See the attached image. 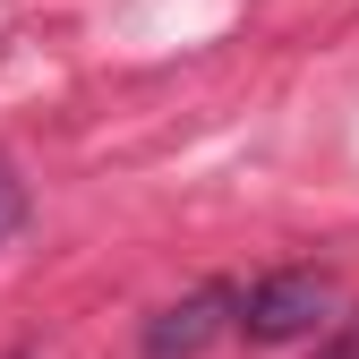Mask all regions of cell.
Listing matches in <instances>:
<instances>
[{
  "label": "cell",
  "mask_w": 359,
  "mask_h": 359,
  "mask_svg": "<svg viewBox=\"0 0 359 359\" xmlns=\"http://www.w3.org/2000/svg\"><path fill=\"white\" fill-rule=\"evenodd\" d=\"M334 317H342V283L325 274V265H283V274L231 291V325L248 342H308Z\"/></svg>",
  "instance_id": "6da1fadb"
},
{
  "label": "cell",
  "mask_w": 359,
  "mask_h": 359,
  "mask_svg": "<svg viewBox=\"0 0 359 359\" xmlns=\"http://www.w3.org/2000/svg\"><path fill=\"white\" fill-rule=\"evenodd\" d=\"M231 325V291L222 283H205V291H189V299H171L163 317L146 325V359H205V342Z\"/></svg>",
  "instance_id": "7a4b0ae2"
},
{
  "label": "cell",
  "mask_w": 359,
  "mask_h": 359,
  "mask_svg": "<svg viewBox=\"0 0 359 359\" xmlns=\"http://www.w3.org/2000/svg\"><path fill=\"white\" fill-rule=\"evenodd\" d=\"M18 222H26V189H18V171H9V163H0V240H9V231H18Z\"/></svg>",
  "instance_id": "3957f363"
},
{
  "label": "cell",
  "mask_w": 359,
  "mask_h": 359,
  "mask_svg": "<svg viewBox=\"0 0 359 359\" xmlns=\"http://www.w3.org/2000/svg\"><path fill=\"white\" fill-rule=\"evenodd\" d=\"M325 359H359V325H342V334L325 342Z\"/></svg>",
  "instance_id": "277c9868"
}]
</instances>
